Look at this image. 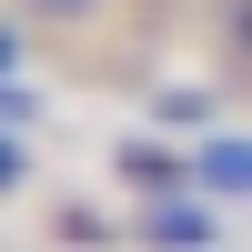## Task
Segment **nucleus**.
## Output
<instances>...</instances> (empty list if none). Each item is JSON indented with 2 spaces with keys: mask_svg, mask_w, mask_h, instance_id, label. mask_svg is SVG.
<instances>
[{
  "mask_svg": "<svg viewBox=\"0 0 252 252\" xmlns=\"http://www.w3.org/2000/svg\"><path fill=\"white\" fill-rule=\"evenodd\" d=\"M121 172H131V192H152V202H172L182 182H202L192 161H172V152H152V141H131V152H121Z\"/></svg>",
  "mask_w": 252,
  "mask_h": 252,
  "instance_id": "2",
  "label": "nucleus"
},
{
  "mask_svg": "<svg viewBox=\"0 0 252 252\" xmlns=\"http://www.w3.org/2000/svg\"><path fill=\"white\" fill-rule=\"evenodd\" d=\"M10 20H31V31H91V20H111V0H10Z\"/></svg>",
  "mask_w": 252,
  "mask_h": 252,
  "instance_id": "3",
  "label": "nucleus"
},
{
  "mask_svg": "<svg viewBox=\"0 0 252 252\" xmlns=\"http://www.w3.org/2000/svg\"><path fill=\"white\" fill-rule=\"evenodd\" d=\"M192 172H202V192H222V202H252V141H242V131H212Z\"/></svg>",
  "mask_w": 252,
  "mask_h": 252,
  "instance_id": "1",
  "label": "nucleus"
},
{
  "mask_svg": "<svg viewBox=\"0 0 252 252\" xmlns=\"http://www.w3.org/2000/svg\"><path fill=\"white\" fill-rule=\"evenodd\" d=\"M152 232H161V242H172V252H202V232H212V222H202V212H192V202H182V192H172V202H161V212H152Z\"/></svg>",
  "mask_w": 252,
  "mask_h": 252,
  "instance_id": "4",
  "label": "nucleus"
}]
</instances>
